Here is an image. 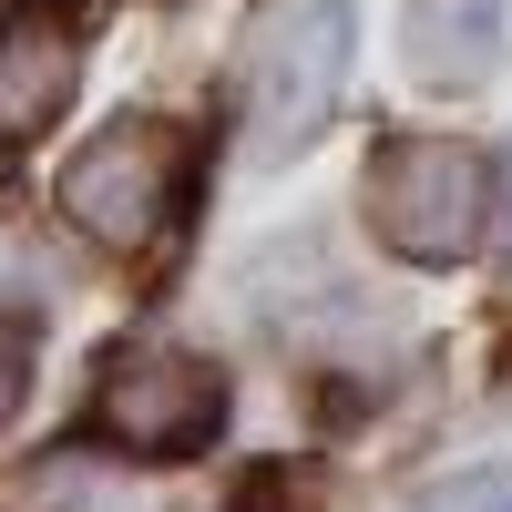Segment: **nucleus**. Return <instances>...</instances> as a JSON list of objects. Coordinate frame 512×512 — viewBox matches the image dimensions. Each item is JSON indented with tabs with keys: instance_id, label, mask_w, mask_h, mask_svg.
<instances>
[{
	"instance_id": "0eeeda50",
	"label": "nucleus",
	"mask_w": 512,
	"mask_h": 512,
	"mask_svg": "<svg viewBox=\"0 0 512 512\" xmlns=\"http://www.w3.org/2000/svg\"><path fill=\"white\" fill-rule=\"evenodd\" d=\"M431 512H512V461H492V472H461L431 492Z\"/></svg>"
},
{
	"instance_id": "f03ea898",
	"label": "nucleus",
	"mask_w": 512,
	"mask_h": 512,
	"mask_svg": "<svg viewBox=\"0 0 512 512\" xmlns=\"http://www.w3.org/2000/svg\"><path fill=\"white\" fill-rule=\"evenodd\" d=\"M369 226L410 267H461L492 236V175L461 134H400L369 164Z\"/></svg>"
},
{
	"instance_id": "39448f33",
	"label": "nucleus",
	"mask_w": 512,
	"mask_h": 512,
	"mask_svg": "<svg viewBox=\"0 0 512 512\" xmlns=\"http://www.w3.org/2000/svg\"><path fill=\"white\" fill-rule=\"evenodd\" d=\"M82 82V41L52 21V11H11L0 21V144L41 134Z\"/></svg>"
},
{
	"instance_id": "20e7f679",
	"label": "nucleus",
	"mask_w": 512,
	"mask_h": 512,
	"mask_svg": "<svg viewBox=\"0 0 512 512\" xmlns=\"http://www.w3.org/2000/svg\"><path fill=\"white\" fill-rule=\"evenodd\" d=\"M216 420H226V379L185 359V349H113L103 369V400H93V431L113 451H134V461H175L195 441H216Z\"/></svg>"
},
{
	"instance_id": "423d86ee",
	"label": "nucleus",
	"mask_w": 512,
	"mask_h": 512,
	"mask_svg": "<svg viewBox=\"0 0 512 512\" xmlns=\"http://www.w3.org/2000/svg\"><path fill=\"white\" fill-rule=\"evenodd\" d=\"M400 41H410V72L420 82H482L502 62V0H410L400 11Z\"/></svg>"
},
{
	"instance_id": "f257e3e1",
	"label": "nucleus",
	"mask_w": 512,
	"mask_h": 512,
	"mask_svg": "<svg viewBox=\"0 0 512 512\" xmlns=\"http://www.w3.org/2000/svg\"><path fill=\"white\" fill-rule=\"evenodd\" d=\"M349 52H359L349 0H287V11H267V31L246 52V154L256 164H287L328 134L338 93H349Z\"/></svg>"
},
{
	"instance_id": "7ed1b4c3",
	"label": "nucleus",
	"mask_w": 512,
	"mask_h": 512,
	"mask_svg": "<svg viewBox=\"0 0 512 512\" xmlns=\"http://www.w3.org/2000/svg\"><path fill=\"white\" fill-rule=\"evenodd\" d=\"M175 195H185V134L175 123H113V134H93L62 164V185H52L72 236H93L113 256H144L164 236V216H175Z\"/></svg>"
},
{
	"instance_id": "6e6552de",
	"label": "nucleus",
	"mask_w": 512,
	"mask_h": 512,
	"mask_svg": "<svg viewBox=\"0 0 512 512\" xmlns=\"http://www.w3.org/2000/svg\"><path fill=\"white\" fill-rule=\"evenodd\" d=\"M21 359H31V338H21L11 318H0V420L21 410Z\"/></svg>"
},
{
	"instance_id": "1a4fd4ad",
	"label": "nucleus",
	"mask_w": 512,
	"mask_h": 512,
	"mask_svg": "<svg viewBox=\"0 0 512 512\" xmlns=\"http://www.w3.org/2000/svg\"><path fill=\"white\" fill-rule=\"evenodd\" d=\"M492 205H502V216H492V226H502V246H512V164H502V195H492Z\"/></svg>"
}]
</instances>
